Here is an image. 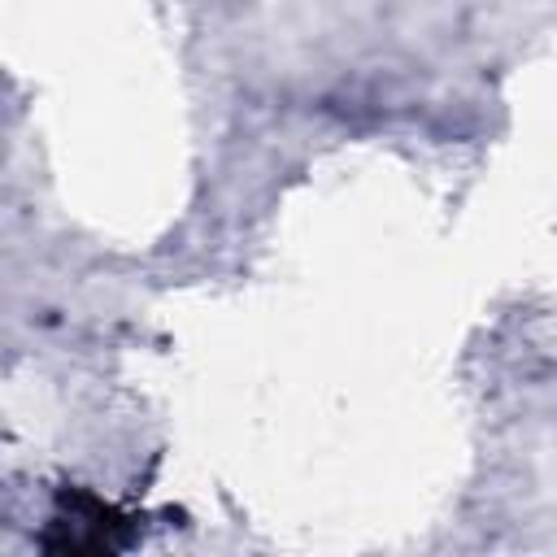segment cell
Instances as JSON below:
<instances>
[{
	"instance_id": "cell-1",
	"label": "cell",
	"mask_w": 557,
	"mask_h": 557,
	"mask_svg": "<svg viewBox=\"0 0 557 557\" xmlns=\"http://www.w3.org/2000/svg\"><path fill=\"white\" fill-rule=\"evenodd\" d=\"M126 522L113 513V505H104L91 492H65L61 518L44 535V544L57 553H117L126 548Z\"/></svg>"
}]
</instances>
